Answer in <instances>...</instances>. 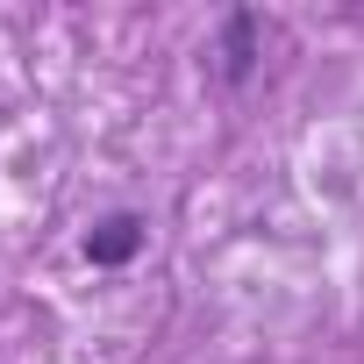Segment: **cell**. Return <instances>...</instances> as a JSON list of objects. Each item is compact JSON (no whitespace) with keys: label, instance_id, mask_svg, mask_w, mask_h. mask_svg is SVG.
Instances as JSON below:
<instances>
[{"label":"cell","instance_id":"7a4b0ae2","mask_svg":"<svg viewBox=\"0 0 364 364\" xmlns=\"http://www.w3.org/2000/svg\"><path fill=\"white\" fill-rule=\"evenodd\" d=\"M143 243H150V222L122 208V215H107V222H93L79 250H86V264H100V272H114V264H129V257H136Z\"/></svg>","mask_w":364,"mask_h":364},{"label":"cell","instance_id":"6da1fadb","mask_svg":"<svg viewBox=\"0 0 364 364\" xmlns=\"http://www.w3.org/2000/svg\"><path fill=\"white\" fill-rule=\"evenodd\" d=\"M257 58H264V22H257V8H229V15H222V36H215V79H222V86H250V79H257Z\"/></svg>","mask_w":364,"mask_h":364}]
</instances>
